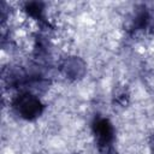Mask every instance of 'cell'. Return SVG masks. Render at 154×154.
Returning <instances> with one entry per match:
<instances>
[{
	"label": "cell",
	"mask_w": 154,
	"mask_h": 154,
	"mask_svg": "<svg viewBox=\"0 0 154 154\" xmlns=\"http://www.w3.org/2000/svg\"><path fill=\"white\" fill-rule=\"evenodd\" d=\"M10 107L14 116L25 122L37 120L43 111L45 103L40 95L32 90H19L10 100Z\"/></svg>",
	"instance_id": "obj_1"
},
{
	"label": "cell",
	"mask_w": 154,
	"mask_h": 154,
	"mask_svg": "<svg viewBox=\"0 0 154 154\" xmlns=\"http://www.w3.org/2000/svg\"><path fill=\"white\" fill-rule=\"evenodd\" d=\"M91 135L99 154H118L116 152V128L111 119L96 116L90 125Z\"/></svg>",
	"instance_id": "obj_2"
},
{
	"label": "cell",
	"mask_w": 154,
	"mask_h": 154,
	"mask_svg": "<svg viewBox=\"0 0 154 154\" xmlns=\"http://www.w3.org/2000/svg\"><path fill=\"white\" fill-rule=\"evenodd\" d=\"M128 31L132 36H147L154 29V16L147 6H137L129 17Z\"/></svg>",
	"instance_id": "obj_3"
},
{
	"label": "cell",
	"mask_w": 154,
	"mask_h": 154,
	"mask_svg": "<svg viewBox=\"0 0 154 154\" xmlns=\"http://www.w3.org/2000/svg\"><path fill=\"white\" fill-rule=\"evenodd\" d=\"M58 70L60 75L67 81H79L87 73V63L78 55L70 54L64 57L59 64Z\"/></svg>",
	"instance_id": "obj_4"
},
{
	"label": "cell",
	"mask_w": 154,
	"mask_h": 154,
	"mask_svg": "<svg viewBox=\"0 0 154 154\" xmlns=\"http://www.w3.org/2000/svg\"><path fill=\"white\" fill-rule=\"evenodd\" d=\"M22 12L29 19L40 25H49L47 19V7L45 2L41 1H28L23 5Z\"/></svg>",
	"instance_id": "obj_5"
},
{
	"label": "cell",
	"mask_w": 154,
	"mask_h": 154,
	"mask_svg": "<svg viewBox=\"0 0 154 154\" xmlns=\"http://www.w3.org/2000/svg\"><path fill=\"white\" fill-rule=\"evenodd\" d=\"M128 99H129V94H128V91H126L125 89L118 90V91L116 93V95H114L116 102H117L118 105H122V106H124V105L126 103Z\"/></svg>",
	"instance_id": "obj_6"
},
{
	"label": "cell",
	"mask_w": 154,
	"mask_h": 154,
	"mask_svg": "<svg viewBox=\"0 0 154 154\" xmlns=\"http://www.w3.org/2000/svg\"><path fill=\"white\" fill-rule=\"evenodd\" d=\"M150 147H152V148H150V154H154V141L152 142V144H150Z\"/></svg>",
	"instance_id": "obj_7"
}]
</instances>
